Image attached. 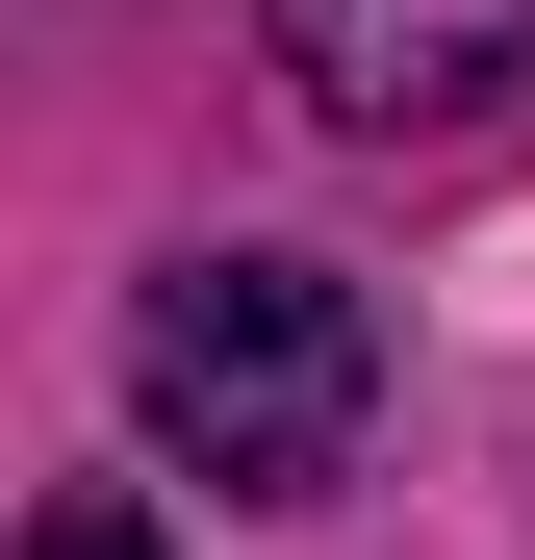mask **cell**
Returning <instances> with one entry per match:
<instances>
[{
    "label": "cell",
    "instance_id": "obj_1",
    "mask_svg": "<svg viewBox=\"0 0 535 560\" xmlns=\"http://www.w3.org/2000/svg\"><path fill=\"white\" fill-rule=\"evenodd\" d=\"M128 408H153V458H205L230 510H332L357 433H383V306H357L332 255H178L128 306Z\"/></svg>",
    "mask_w": 535,
    "mask_h": 560
},
{
    "label": "cell",
    "instance_id": "obj_2",
    "mask_svg": "<svg viewBox=\"0 0 535 560\" xmlns=\"http://www.w3.org/2000/svg\"><path fill=\"white\" fill-rule=\"evenodd\" d=\"M255 26H281V77L332 128H460L535 77V0H255Z\"/></svg>",
    "mask_w": 535,
    "mask_h": 560
},
{
    "label": "cell",
    "instance_id": "obj_3",
    "mask_svg": "<svg viewBox=\"0 0 535 560\" xmlns=\"http://www.w3.org/2000/svg\"><path fill=\"white\" fill-rule=\"evenodd\" d=\"M26 560H153V510H103V485H77V510H51Z\"/></svg>",
    "mask_w": 535,
    "mask_h": 560
}]
</instances>
